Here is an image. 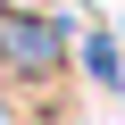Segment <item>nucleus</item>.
<instances>
[{
  "label": "nucleus",
  "mask_w": 125,
  "mask_h": 125,
  "mask_svg": "<svg viewBox=\"0 0 125 125\" xmlns=\"http://www.w3.org/2000/svg\"><path fill=\"white\" fill-rule=\"evenodd\" d=\"M58 50H67V25H58V17L0 9V67H9V75H50Z\"/></svg>",
  "instance_id": "obj_1"
},
{
  "label": "nucleus",
  "mask_w": 125,
  "mask_h": 125,
  "mask_svg": "<svg viewBox=\"0 0 125 125\" xmlns=\"http://www.w3.org/2000/svg\"><path fill=\"white\" fill-rule=\"evenodd\" d=\"M83 67H92L108 92H125V58H117V33H100V25L83 33Z\"/></svg>",
  "instance_id": "obj_2"
}]
</instances>
